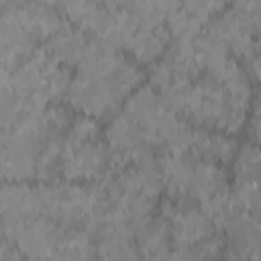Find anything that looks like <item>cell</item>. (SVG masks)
<instances>
[{
  "mask_svg": "<svg viewBox=\"0 0 261 261\" xmlns=\"http://www.w3.org/2000/svg\"><path fill=\"white\" fill-rule=\"evenodd\" d=\"M143 77V67L120 49L92 39L75 65V75L69 80L65 98L77 114L98 120L114 114L141 86Z\"/></svg>",
  "mask_w": 261,
  "mask_h": 261,
  "instance_id": "6da1fadb",
  "label": "cell"
},
{
  "mask_svg": "<svg viewBox=\"0 0 261 261\" xmlns=\"http://www.w3.org/2000/svg\"><path fill=\"white\" fill-rule=\"evenodd\" d=\"M110 173V157L96 118L75 114L63 135L59 177L73 184H98Z\"/></svg>",
  "mask_w": 261,
  "mask_h": 261,
  "instance_id": "7a4b0ae2",
  "label": "cell"
},
{
  "mask_svg": "<svg viewBox=\"0 0 261 261\" xmlns=\"http://www.w3.org/2000/svg\"><path fill=\"white\" fill-rule=\"evenodd\" d=\"M161 216L169 226L173 247H194L216 232L214 224L194 202H173L163 198Z\"/></svg>",
  "mask_w": 261,
  "mask_h": 261,
  "instance_id": "3957f363",
  "label": "cell"
},
{
  "mask_svg": "<svg viewBox=\"0 0 261 261\" xmlns=\"http://www.w3.org/2000/svg\"><path fill=\"white\" fill-rule=\"evenodd\" d=\"M259 214L237 210L226 224L224 230V247L226 255L237 261H257L259 249Z\"/></svg>",
  "mask_w": 261,
  "mask_h": 261,
  "instance_id": "277c9868",
  "label": "cell"
},
{
  "mask_svg": "<svg viewBox=\"0 0 261 261\" xmlns=\"http://www.w3.org/2000/svg\"><path fill=\"white\" fill-rule=\"evenodd\" d=\"M237 149H239L237 139L232 135H224V133H216V130H204V128L194 126L188 155H192L194 159L216 163V165L224 167L226 163H230L234 159Z\"/></svg>",
  "mask_w": 261,
  "mask_h": 261,
  "instance_id": "5b68a950",
  "label": "cell"
},
{
  "mask_svg": "<svg viewBox=\"0 0 261 261\" xmlns=\"http://www.w3.org/2000/svg\"><path fill=\"white\" fill-rule=\"evenodd\" d=\"M133 241L143 261H161L173 249L169 226L161 214H151L141 224H137L133 228Z\"/></svg>",
  "mask_w": 261,
  "mask_h": 261,
  "instance_id": "8992f818",
  "label": "cell"
},
{
  "mask_svg": "<svg viewBox=\"0 0 261 261\" xmlns=\"http://www.w3.org/2000/svg\"><path fill=\"white\" fill-rule=\"evenodd\" d=\"M96 239L84 228L67 226L47 261H96Z\"/></svg>",
  "mask_w": 261,
  "mask_h": 261,
  "instance_id": "52a82bcc",
  "label": "cell"
},
{
  "mask_svg": "<svg viewBox=\"0 0 261 261\" xmlns=\"http://www.w3.org/2000/svg\"><path fill=\"white\" fill-rule=\"evenodd\" d=\"M232 175L234 184L259 179V149L255 143L247 141L243 147L237 149V155L232 159Z\"/></svg>",
  "mask_w": 261,
  "mask_h": 261,
  "instance_id": "ba28073f",
  "label": "cell"
},
{
  "mask_svg": "<svg viewBox=\"0 0 261 261\" xmlns=\"http://www.w3.org/2000/svg\"><path fill=\"white\" fill-rule=\"evenodd\" d=\"M0 261H24L18 249L0 232Z\"/></svg>",
  "mask_w": 261,
  "mask_h": 261,
  "instance_id": "9c48e42d",
  "label": "cell"
}]
</instances>
